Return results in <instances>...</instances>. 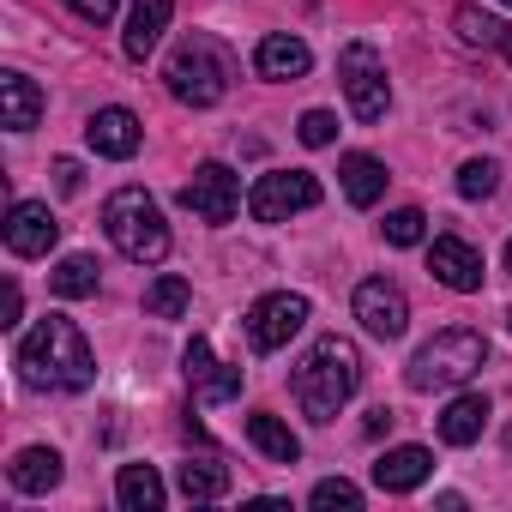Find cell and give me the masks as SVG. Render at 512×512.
Returning <instances> with one entry per match:
<instances>
[{
    "mask_svg": "<svg viewBox=\"0 0 512 512\" xmlns=\"http://www.w3.org/2000/svg\"><path fill=\"white\" fill-rule=\"evenodd\" d=\"M175 488H181V500L211 506V500L229 494V470L217 458H187V464H175Z\"/></svg>",
    "mask_w": 512,
    "mask_h": 512,
    "instance_id": "23",
    "label": "cell"
},
{
    "mask_svg": "<svg viewBox=\"0 0 512 512\" xmlns=\"http://www.w3.org/2000/svg\"><path fill=\"white\" fill-rule=\"evenodd\" d=\"M506 272H512V241H506Z\"/></svg>",
    "mask_w": 512,
    "mask_h": 512,
    "instance_id": "36",
    "label": "cell"
},
{
    "mask_svg": "<svg viewBox=\"0 0 512 512\" xmlns=\"http://www.w3.org/2000/svg\"><path fill=\"white\" fill-rule=\"evenodd\" d=\"M169 13H175V0H133V13H127V37H121L127 61H145V55L163 43Z\"/></svg>",
    "mask_w": 512,
    "mask_h": 512,
    "instance_id": "20",
    "label": "cell"
},
{
    "mask_svg": "<svg viewBox=\"0 0 512 512\" xmlns=\"http://www.w3.org/2000/svg\"><path fill=\"white\" fill-rule=\"evenodd\" d=\"M434 476V452L428 446H386L374 458V488L380 494H410Z\"/></svg>",
    "mask_w": 512,
    "mask_h": 512,
    "instance_id": "15",
    "label": "cell"
},
{
    "mask_svg": "<svg viewBox=\"0 0 512 512\" xmlns=\"http://www.w3.org/2000/svg\"><path fill=\"white\" fill-rule=\"evenodd\" d=\"M67 7H73L85 25H109V19H115V0H67Z\"/></svg>",
    "mask_w": 512,
    "mask_h": 512,
    "instance_id": "32",
    "label": "cell"
},
{
    "mask_svg": "<svg viewBox=\"0 0 512 512\" xmlns=\"http://www.w3.org/2000/svg\"><path fill=\"white\" fill-rule=\"evenodd\" d=\"M61 476H67V464H61L55 446H25V452H13V464H7V482H13L19 494H49V488H61Z\"/></svg>",
    "mask_w": 512,
    "mask_h": 512,
    "instance_id": "19",
    "label": "cell"
},
{
    "mask_svg": "<svg viewBox=\"0 0 512 512\" xmlns=\"http://www.w3.org/2000/svg\"><path fill=\"white\" fill-rule=\"evenodd\" d=\"M506 326H512V308H506Z\"/></svg>",
    "mask_w": 512,
    "mask_h": 512,
    "instance_id": "38",
    "label": "cell"
},
{
    "mask_svg": "<svg viewBox=\"0 0 512 512\" xmlns=\"http://www.w3.org/2000/svg\"><path fill=\"white\" fill-rule=\"evenodd\" d=\"M163 85H169L175 103L211 109V103H223L229 85H235V55H229L211 31H187V37L175 43L169 67H163Z\"/></svg>",
    "mask_w": 512,
    "mask_h": 512,
    "instance_id": "3",
    "label": "cell"
},
{
    "mask_svg": "<svg viewBox=\"0 0 512 512\" xmlns=\"http://www.w3.org/2000/svg\"><path fill=\"white\" fill-rule=\"evenodd\" d=\"M386 428H392V410H386V404H380V410H374V416H368V434H386Z\"/></svg>",
    "mask_w": 512,
    "mask_h": 512,
    "instance_id": "35",
    "label": "cell"
},
{
    "mask_svg": "<svg viewBox=\"0 0 512 512\" xmlns=\"http://www.w3.org/2000/svg\"><path fill=\"white\" fill-rule=\"evenodd\" d=\"M187 302H193V284H187V278H175V272H163V278L145 290V314H151V320H181V314H187Z\"/></svg>",
    "mask_w": 512,
    "mask_h": 512,
    "instance_id": "27",
    "label": "cell"
},
{
    "mask_svg": "<svg viewBox=\"0 0 512 512\" xmlns=\"http://www.w3.org/2000/svg\"><path fill=\"white\" fill-rule=\"evenodd\" d=\"M43 121V85L25 73H0V127L7 133H31Z\"/></svg>",
    "mask_w": 512,
    "mask_h": 512,
    "instance_id": "18",
    "label": "cell"
},
{
    "mask_svg": "<svg viewBox=\"0 0 512 512\" xmlns=\"http://www.w3.org/2000/svg\"><path fill=\"white\" fill-rule=\"evenodd\" d=\"M97 260H91V253H67V260L49 272V290L61 296V302H85V296H97Z\"/></svg>",
    "mask_w": 512,
    "mask_h": 512,
    "instance_id": "25",
    "label": "cell"
},
{
    "mask_svg": "<svg viewBox=\"0 0 512 512\" xmlns=\"http://www.w3.org/2000/svg\"><path fill=\"white\" fill-rule=\"evenodd\" d=\"M356 386H362V350L338 332H326L290 374V392L308 422H338V410L356 398Z\"/></svg>",
    "mask_w": 512,
    "mask_h": 512,
    "instance_id": "2",
    "label": "cell"
},
{
    "mask_svg": "<svg viewBox=\"0 0 512 512\" xmlns=\"http://www.w3.org/2000/svg\"><path fill=\"white\" fill-rule=\"evenodd\" d=\"M308 67H314V49L302 37H290V31H272V37H260V49H253V73L272 79V85L308 79Z\"/></svg>",
    "mask_w": 512,
    "mask_h": 512,
    "instance_id": "16",
    "label": "cell"
},
{
    "mask_svg": "<svg viewBox=\"0 0 512 512\" xmlns=\"http://www.w3.org/2000/svg\"><path fill=\"white\" fill-rule=\"evenodd\" d=\"M115 500H121L127 512H163V476H157L151 464H121Z\"/></svg>",
    "mask_w": 512,
    "mask_h": 512,
    "instance_id": "24",
    "label": "cell"
},
{
    "mask_svg": "<svg viewBox=\"0 0 512 512\" xmlns=\"http://www.w3.org/2000/svg\"><path fill=\"white\" fill-rule=\"evenodd\" d=\"M181 362H187V386H193V404H229V398H241V368L217 362L205 338H193Z\"/></svg>",
    "mask_w": 512,
    "mask_h": 512,
    "instance_id": "13",
    "label": "cell"
},
{
    "mask_svg": "<svg viewBox=\"0 0 512 512\" xmlns=\"http://www.w3.org/2000/svg\"><path fill=\"white\" fill-rule=\"evenodd\" d=\"M482 368H488V338L470 326H446L404 362V386L410 392H452V386L476 380Z\"/></svg>",
    "mask_w": 512,
    "mask_h": 512,
    "instance_id": "4",
    "label": "cell"
},
{
    "mask_svg": "<svg viewBox=\"0 0 512 512\" xmlns=\"http://www.w3.org/2000/svg\"><path fill=\"white\" fill-rule=\"evenodd\" d=\"M247 440H253V452L272 458V464H296V458H302L296 428H290L284 416H272V410H253V416H247Z\"/></svg>",
    "mask_w": 512,
    "mask_h": 512,
    "instance_id": "21",
    "label": "cell"
},
{
    "mask_svg": "<svg viewBox=\"0 0 512 512\" xmlns=\"http://www.w3.org/2000/svg\"><path fill=\"white\" fill-rule=\"evenodd\" d=\"M452 31H458L464 49H506V25L488 19L482 7H458V13H452Z\"/></svg>",
    "mask_w": 512,
    "mask_h": 512,
    "instance_id": "26",
    "label": "cell"
},
{
    "mask_svg": "<svg viewBox=\"0 0 512 512\" xmlns=\"http://www.w3.org/2000/svg\"><path fill=\"white\" fill-rule=\"evenodd\" d=\"M458 193H464V199H494V193H500V163H494V157H470V163L458 169Z\"/></svg>",
    "mask_w": 512,
    "mask_h": 512,
    "instance_id": "28",
    "label": "cell"
},
{
    "mask_svg": "<svg viewBox=\"0 0 512 512\" xmlns=\"http://www.w3.org/2000/svg\"><path fill=\"white\" fill-rule=\"evenodd\" d=\"M181 205H187L199 223H211V229L235 223V211H241V181H235V169H223V163H199L193 181L181 187Z\"/></svg>",
    "mask_w": 512,
    "mask_h": 512,
    "instance_id": "9",
    "label": "cell"
},
{
    "mask_svg": "<svg viewBox=\"0 0 512 512\" xmlns=\"http://www.w3.org/2000/svg\"><path fill=\"white\" fill-rule=\"evenodd\" d=\"M380 235H386L392 247H416V241L428 235V217H422V205H398V211H386Z\"/></svg>",
    "mask_w": 512,
    "mask_h": 512,
    "instance_id": "29",
    "label": "cell"
},
{
    "mask_svg": "<svg viewBox=\"0 0 512 512\" xmlns=\"http://www.w3.org/2000/svg\"><path fill=\"white\" fill-rule=\"evenodd\" d=\"M428 272H434V284H446V290H458V296H476L482 290V253L464 241V235H434V247H428Z\"/></svg>",
    "mask_w": 512,
    "mask_h": 512,
    "instance_id": "12",
    "label": "cell"
},
{
    "mask_svg": "<svg viewBox=\"0 0 512 512\" xmlns=\"http://www.w3.org/2000/svg\"><path fill=\"white\" fill-rule=\"evenodd\" d=\"M314 205H320V181L308 169H266L247 187V217L253 223H290L296 211H314Z\"/></svg>",
    "mask_w": 512,
    "mask_h": 512,
    "instance_id": "7",
    "label": "cell"
},
{
    "mask_svg": "<svg viewBox=\"0 0 512 512\" xmlns=\"http://www.w3.org/2000/svg\"><path fill=\"white\" fill-rule=\"evenodd\" d=\"M296 133H302V145H314V151H320V145H332V139H338V115H332V109H308V115L296 121Z\"/></svg>",
    "mask_w": 512,
    "mask_h": 512,
    "instance_id": "31",
    "label": "cell"
},
{
    "mask_svg": "<svg viewBox=\"0 0 512 512\" xmlns=\"http://www.w3.org/2000/svg\"><path fill=\"white\" fill-rule=\"evenodd\" d=\"M13 362H19V380L31 392H91V380H97V356L67 314L37 320Z\"/></svg>",
    "mask_w": 512,
    "mask_h": 512,
    "instance_id": "1",
    "label": "cell"
},
{
    "mask_svg": "<svg viewBox=\"0 0 512 512\" xmlns=\"http://www.w3.org/2000/svg\"><path fill=\"white\" fill-rule=\"evenodd\" d=\"M506 7H512V0H506Z\"/></svg>",
    "mask_w": 512,
    "mask_h": 512,
    "instance_id": "39",
    "label": "cell"
},
{
    "mask_svg": "<svg viewBox=\"0 0 512 512\" xmlns=\"http://www.w3.org/2000/svg\"><path fill=\"white\" fill-rule=\"evenodd\" d=\"M55 187L61 193H79V163L73 157H55Z\"/></svg>",
    "mask_w": 512,
    "mask_h": 512,
    "instance_id": "33",
    "label": "cell"
},
{
    "mask_svg": "<svg viewBox=\"0 0 512 512\" xmlns=\"http://www.w3.org/2000/svg\"><path fill=\"white\" fill-rule=\"evenodd\" d=\"M488 428V398L482 392H458L446 410H440V440L446 446H476Z\"/></svg>",
    "mask_w": 512,
    "mask_h": 512,
    "instance_id": "22",
    "label": "cell"
},
{
    "mask_svg": "<svg viewBox=\"0 0 512 512\" xmlns=\"http://www.w3.org/2000/svg\"><path fill=\"white\" fill-rule=\"evenodd\" d=\"M103 229H109L115 253L133 266H163L169 260V223H163V211L145 187H115L103 199Z\"/></svg>",
    "mask_w": 512,
    "mask_h": 512,
    "instance_id": "5",
    "label": "cell"
},
{
    "mask_svg": "<svg viewBox=\"0 0 512 512\" xmlns=\"http://www.w3.org/2000/svg\"><path fill=\"white\" fill-rule=\"evenodd\" d=\"M338 85H344L356 121H386V109H392V79H386V61H380L374 43H344V49H338Z\"/></svg>",
    "mask_w": 512,
    "mask_h": 512,
    "instance_id": "6",
    "label": "cell"
},
{
    "mask_svg": "<svg viewBox=\"0 0 512 512\" xmlns=\"http://www.w3.org/2000/svg\"><path fill=\"white\" fill-rule=\"evenodd\" d=\"M338 181H344V199L356 205V211H368V205H380L386 199V163L380 157H368V151H344L338 157Z\"/></svg>",
    "mask_w": 512,
    "mask_h": 512,
    "instance_id": "17",
    "label": "cell"
},
{
    "mask_svg": "<svg viewBox=\"0 0 512 512\" xmlns=\"http://www.w3.org/2000/svg\"><path fill=\"white\" fill-rule=\"evenodd\" d=\"M308 506H320V512H356L362 506V488L356 482H344V476H326V482H314V494H308Z\"/></svg>",
    "mask_w": 512,
    "mask_h": 512,
    "instance_id": "30",
    "label": "cell"
},
{
    "mask_svg": "<svg viewBox=\"0 0 512 512\" xmlns=\"http://www.w3.org/2000/svg\"><path fill=\"white\" fill-rule=\"evenodd\" d=\"M19 320H25V296H19V284H7V320H0V326H7V332H13Z\"/></svg>",
    "mask_w": 512,
    "mask_h": 512,
    "instance_id": "34",
    "label": "cell"
},
{
    "mask_svg": "<svg viewBox=\"0 0 512 512\" xmlns=\"http://www.w3.org/2000/svg\"><path fill=\"white\" fill-rule=\"evenodd\" d=\"M506 452H512V428H506Z\"/></svg>",
    "mask_w": 512,
    "mask_h": 512,
    "instance_id": "37",
    "label": "cell"
},
{
    "mask_svg": "<svg viewBox=\"0 0 512 512\" xmlns=\"http://www.w3.org/2000/svg\"><path fill=\"white\" fill-rule=\"evenodd\" d=\"M308 296H296V290H272V296H260L247 308V344L260 350V356H278L302 326H308Z\"/></svg>",
    "mask_w": 512,
    "mask_h": 512,
    "instance_id": "8",
    "label": "cell"
},
{
    "mask_svg": "<svg viewBox=\"0 0 512 512\" xmlns=\"http://www.w3.org/2000/svg\"><path fill=\"white\" fill-rule=\"evenodd\" d=\"M61 241V223L43 199H19L7 211V253H19V260H43V253H55Z\"/></svg>",
    "mask_w": 512,
    "mask_h": 512,
    "instance_id": "11",
    "label": "cell"
},
{
    "mask_svg": "<svg viewBox=\"0 0 512 512\" xmlns=\"http://www.w3.org/2000/svg\"><path fill=\"white\" fill-rule=\"evenodd\" d=\"M139 139H145V127H139V115H133V109H121V103H109V109H97V115L85 121V145H91L97 157L127 163V157L139 151Z\"/></svg>",
    "mask_w": 512,
    "mask_h": 512,
    "instance_id": "14",
    "label": "cell"
},
{
    "mask_svg": "<svg viewBox=\"0 0 512 512\" xmlns=\"http://www.w3.org/2000/svg\"><path fill=\"white\" fill-rule=\"evenodd\" d=\"M356 320H362L368 338L392 344V338H404V326H410V296H404L392 278H368V284H356Z\"/></svg>",
    "mask_w": 512,
    "mask_h": 512,
    "instance_id": "10",
    "label": "cell"
}]
</instances>
